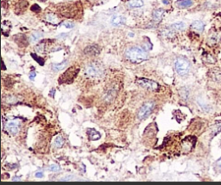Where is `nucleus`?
Returning <instances> with one entry per match:
<instances>
[{
    "mask_svg": "<svg viewBox=\"0 0 221 185\" xmlns=\"http://www.w3.org/2000/svg\"><path fill=\"white\" fill-rule=\"evenodd\" d=\"M64 139L61 136H57L54 139V146H55V147H57V148H60V147H61V146L64 145Z\"/></svg>",
    "mask_w": 221,
    "mask_h": 185,
    "instance_id": "obj_21",
    "label": "nucleus"
},
{
    "mask_svg": "<svg viewBox=\"0 0 221 185\" xmlns=\"http://www.w3.org/2000/svg\"><path fill=\"white\" fill-rule=\"evenodd\" d=\"M191 29L198 33H201L205 29V24H204L203 22L197 20V21L193 22L191 24Z\"/></svg>",
    "mask_w": 221,
    "mask_h": 185,
    "instance_id": "obj_10",
    "label": "nucleus"
},
{
    "mask_svg": "<svg viewBox=\"0 0 221 185\" xmlns=\"http://www.w3.org/2000/svg\"><path fill=\"white\" fill-rule=\"evenodd\" d=\"M36 71H31L30 74H29V78H30L31 80H33V79L35 78V77H36Z\"/></svg>",
    "mask_w": 221,
    "mask_h": 185,
    "instance_id": "obj_30",
    "label": "nucleus"
},
{
    "mask_svg": "<svg viewBox=\"0 0 221 185\" xmlns=\"http://www.w3.org/2000/svg\"><path fill=\"white\" fill-rule=\"evenodd\" d=\"M125 57L129 61L134 62V63H141L148 58L147 53L141 47L138 46H132L126 50L125 52Z\"/></svg>",
    "mask_w": 221,
    "mask_h": 185,
    "instance_id": "obj_1",
    "label": "nucleus"
},
{
    "mask_svg": "<svg viewBox=\"0 0 221 185\" xmlns=\"http://www.w3.org/2000/svg\"><path fill=\"white\" fill-rule=\"evenodd\" d=\"M136 84L141 87L150 90H157L159 88V85L157 82L148 79V78H137Z\"/></svg>",
    "mask_w": 221,
    "mask_h": 185,
    "instance_id": "obj_5",
    "label": "nucleus"
},
{
    "mask_svg": "<svg viewBox=\"0 0 221 185\" xmlns=\"http://www.w3.org/2000/svg\"><path fill=\"white\" fill-rule=\"evenodd\" d=\"M49 170L50 171H53V172H58V171H61V168L58 164H51L49 166Z\"/></svg>",
    "mask_w": 221,
    "mask_h": 185,
    "instance_id": "obj_24",
    "label": "nucleus"
},
{
    "mask_svg": "<svg viewBox=\"0 0 221 185\" xmlns=\"http://www.w3.org/2000/svg\"><path fill=\"white\" fill-rule=\"evenodd\" d=\"M175 71H177L179 75L183 76L188 73L190 70V63L188 60H186L184 58H178L176 59L175 62Z\"/></svg>",
    "mask_w": 221,
    "mask_h": 185,
    "instance_id": "obj_3",
    "label": "nucleus"
},
{
    "mask_svg": "<svg viewBox=\"0 0 221 185\" xmlns=\"http://www.w3.org/2000/svg\"><path fill=\"white\" fill-rule=\"evenodd\" d=\"M87 133H88L89 139H91V140H97V139H100V137H101L100 133H99V132H97L96 130H95V129H93V128L89 129V130L87 131Z\"/></svg>",
    "mask_w": 221,
    "mask_h": 185,
    "instance_id": "obj_15",
    "label": "nucleus"
},
{
    "mask_svg": "<svg viewBox=\"0 0 221 185\" xmlns=\"http://www.w3.org/2000/svg\"><path fill=\"white\" fill-rule=\"evenodd\" d=\"M221 40V32L218 30H214L209 34L208 36V43L210 45H216L217 43L220 41Z\"/></svg>",
    "mask_w": 221,
    "mask_h": 185,
    "instance_id": "obj_8",
    "label": "nucleus"
},
{
    "mask_svg": "<svg viewBox=\"0 0 221 185\" xmlns=\"http://www.w3.org/2000/svg\"><path fill=\"white\" fill-rule=\"evenodd\" d=\"M43 172H42V171H38V172H36V178H43Z\"/></svg>",
    "mask_w": 221,
    "mask_h": 185,
    "instance_id": "obj_31",
    "label": "nucleus"
},
{
    "mask_svg": "<svg viewBox=\"0 0 221 185\" xmlns=\"http://www.w3.org/2000/svg\"><path fill=\"white\" fill-rule=\"evenodd\" d=\"M164 14V11L162 9H158V10H156L154 11L153 12V18L155 21H161L162 18V16Z\"/></svg>",
    "mask_w": 221,
    "mask_h": 185,
    "instance_id": "obj_18",
    "label": "nucleus"
},
{
    "mask_svg": "<svg viewBox=\"0 0 221 185\" xmlns=\"http://www.w3.org/2000/svg\"><path fill=\"white\" fill-rule=\"evenodd\" d=\"M11 24L10 22H3V23H2V32H3V34H4V36H8V35H9V33L11 31Z\"/></svg>",
    "mask_w": 221,
    "mask_h": 185,
    "instance_id": "obj_17",
    "label": "nucleus"
},
{
    "mask_svg": "<svg viewBox=\"0 0 221 185\" xmlns=\"http://www.w3.org/2000/svg\"><path fill=\"white\" fill-rule=\"evenodd\" d=\"M43 36V34L40 32H34L30 36V41L31 42H36L38 40L41 39V37Z\"/></svg>",
    "mask_w": 221,
    "mask_h": 185,
    "instance_id": "obj_23",
    "label": "nucleus"
},
{
    "mask_svg": "<svg viewBox=\"0 0 221 185\" xmlns=\"http://www.w3.org/2000/svg\"><path fill=\"white\" fill-rule=\"evenodd\" d=\"M79 71H80V69L78 67L76 68L75 66L70 67L60 77L59 83L60 84H69V83H72L74 81L75 77L78 74Z\"/></svg>",
    "mask_w": 221,
    "mask_h": 185,
    "instance_id": "obj_2",
    "label": "nucleus"
},
{
    "mask_svg": "<svg viewBox=\"0 0 221 185\" xmlns=\"http://www.w3.org/2000/svg\"><path fill=\"white\" fill-rule=\"evenodd\" d=\"M162 2H163V4H168V3H169V2H168V0H163Z\"/></svg>",
    "mask_w": 221,
    "mask_h": 185,
    "instance_id": "obj_33",
    "label": "nucleus"
},
{
    "mask_svg": "<svg viewBox=\"0 0 221 185\" xmlns=\"http://www.w3.org/2000/svg\"><path fill=\"white\" fill-rule=\"evenodd\" d=\"M62 25L65 26L67 29H72V28L75 27V24H74L73 22H64L62 23Z\"/></svg>",
    "mask_w": 221,
    "mask_h": 185,
    "instance_id": "obj_26",
    "label": "nucleus"
},
{
    "mask_svg": "<svg viewBox=\"0 0 221 185\" xmlns=\"http://www.w3.org/2000/svg\"><path fill=\"white\" fill-rule=\"evenodd\" d=\"M216 164H217V166L218 167V170H219V171L221 172V158H219V159H218V161L216 162Z\"/></svg>",
    "mask_w": 221,
    "mask_h": 185,
    "instance_id": "obj_29",
    "label": "nucleus"
},
{
    "mask_svg": "<svg viewBox=\"0 0 221 185\" xmlns=\"http://www.w3.org/2000/svg\"><path fill=\"white\" fill-rule=\"evenodd\" d=\"M31 10H32L33 11H41V8H40L37 4H35V5H33L32 7H31Z\"/></svg>",
    "mask_w": 221,
    "mask_h": 185,
    "instance_id": "obj_28",
    "label": "nucleus"
},
{
    "mask_svg": "<svg viewBox=\"0 0 221 185\" xmlns=\"http://www.w3.org/2000/svg\"><path fill=\"white\" fill-rule=\"evenodd\" d=\"M86 74L92 76V77H99L103 73V70L100 66L96 64H91L88 66H86Z\"/></svg>",
    "mask_w": 221,
    "mask_h": 185,
    "instance_id": "obj_7",
    "label": "nucleus"
},
{
    "mask_svg": "<svg viewBox=\"0 0 221 185\" xmlns=\"http://www.w3.org/2000/svg\"><path fill=\"white\" fill-rule=\"evenodd\" d=\"M195 141H196V139L192 136L187 137L185 139H183L182 142V152L184 153H188L189 152H191V150L195 145Z\"/></svg>",
    "mask_w": 221,
    "mask_h": 185,
    "instance_id": "obj_6",
    "label": "nucleus"
},
{
    "mask_svg": "<svg viewBox=\"0 0 221 185\" xmlns=\"http://www.w3.org/2000/svg\"><path fill=\"white\" fill-rule=\"evenodd\" d=\"M31 56H32V57L34 58V59H35V60H36V61H37V62H38L40 65H42V66H43V65H44V61H43L42 58L38 57L37 55H36V54H31Z\"/></svg>",
    "mask_w": 221,
    "mask_h": 185,
    "instance_id": "obj_25",
    "label": "nucleus"
},
{
    "mask_svg": "<svg viewBox=\"0 0 221 185\" xmlns=\"http://www.w3.org/2000/svg\"><path fill=\"white\" fill-rule=\"evenodd\" d=\"M127 6L130 9H136L143 6V0H130L127 2Z\"/></svg>",
    "mask_w": 221,
    "mask_h": 185,
    "instance_id": "obj_13",
    "label": "nucleus"
},
{
    "mask_svg": "<svg viewBox=\"0 0 221 185\" xmlns=\"http://www.w3.org/2000/svg\"><path fill=\"white\" fill-rule=\"evenodd\" d=\"M100 53V49L96 45H93V46H89L85 49V54H88V55H96Z\"/></svg>",
    "mask_w": 221,
    "mask_h": 185,
    "instance_id": "obj_14",
    "label": "nucleus"
},
{
    "mask_svg": "<svg viewBox=\"0 0 221 185\" xmlns=\"http://www.w3.org/2000/svg\"><path fill=\"white\" fill-rule=\"evenodd\" d=\"M154 109V103L152 102H148L144 103L142 107L140 108V110L137 112V118L139 120H144L146 119L153 110Z\"/></svg>",
    "mask_w": 221,
    "mask_h": 185,
    "instance_id": "obj_4",
    "label": "nucleus"
},
{
    "mask_svg": "<svg viewBox=\"0 0 221 185\" xmlns=\"http://www.w3.org/2000/svg\"><path fill=\"white\" fill-rule=\"evenodd\" d=\"M125 22V18L122 16H113L110 19V23L113 26H119Z\"/></svg>",
    "mask_w": 221,
    "mask_h": 185,
    "instance_id": "obj_12",
    "label": "nucleus"
},
{
    "mask_svg": "<svg viewBox=\"0 0 221 185\" xmlns=\"http://www.w3.org/2000/svg\"><path fill=\"white\" fill-rule=\"evenodd\" d=\"M176 5L179 8H188L193 5L192 0H179L176 2Z\"/></svg>",
    "mask_w": 221,
    "mask_h": 185,
    "instance_id": "obj_16",
    "label": "nucleus"
},
{
    "mask_svg": "<svg viewBox=\"0 0 221 185\" xmlns=\"http://www.w3.org/2000/svg\"><path fill=\"white\" fill-rule=\"evenodd\" d=\"M219 132H221V125H218V126H216V127L214 128L213 134L215 135V134H218Z\"/></svg>",
    "mask_w": 221,
    "mask_h": 185,
    "instance_id": "obj_27",
    "label": "nucleus"
},
{
    "mask_svg": "<svg viewBox=\"0 0 221 185\" xmlns=\"http://www.w3.org/2000/svg\"><path fill=\"white\" fill-rule=\"evenodd\" d=\"M6 130H7L11 135L17 134L18 132V122L16 121H8L6 124Z\"/></svg>",
    "mask_w": 221,
    "mask_h": 185,
    "instance_id": "obj_9",
    "label": "nucleus"
},
{
    "mask_svg": "<svg viewBox=\"0 0 221 185\" xmlns=\"http://www.w3.org/2000/svg\"><path fill=\"white\" fill-rule=\"evenodd\" d=\"M67 63H68V61H64L63 62L59 63V64H53L52 65V68H53L54 71H61V70H62V69L67 66Z\"/></svg>",
    "mask_w": 221,
    "mask_h": 185,
    "instance_id": "obj_22",
    "label": "nucleus"
},
{
    "mask_svg": "<svg viewBox=\"0 0 221 185\" xmlns=\"http://www.w3.org/2000/svg\"><path fill=\"white\" fill-rule=\"evenodd\" d=\"M46 20L50 23H53V24H58L59 23V18L57 17V16H55L54 14L47 15Z\"/></svg>",
    "mask_w": 221,
    "mask_h": 185,
    "instance_id": "obj_20",
    "label": "nucleus"
},
{
    "mask_svg": "<svg viewBox=\"0 0 221 185\" xmlns=\"http://www.w3.org/2000/svg\"><path fill=\"white\" fill-rule=\"evenodd\" d=\"M72 179V176H68V178H63V179H61L62 181H68V180H71Z\"/></svg>",
    "mask_w": 221,
    "mask_h": 185,
    "instance_id": "obj_32",
    "label": "nucleus"
},
{
    "mask_svg": "<svg viewBox=\"0 0 221 185\" xmlns=\"http://www.w3.org/2000/svg\"><path fill=\"white\" fill-rule=\"evenodd\" d=\"M21 178H13V181H18V180H20Z\"/></svg>",
    "mask_w": 221,
    "mask_h": 185,
    "instance_id": "obj_34",
    "label": "nucleus"
},
{
    "mask_svg": "<svg viewBox=\"0 0 221 185\" xmlns=\"http://www.w3.org/2000/svg\"><path fill=\"white\" fill-rule=\"evenodd\" d=\"M210 77L214 82L221 83V70L220 69H213L210 71Z\"/></svg>",
    "mask_w": 221,
    "mask_h": 185,
    "instance_id": "obj_11",
    "label": "nucleus"
},
{
    "mask_svg": "<svg viewBox=\"0 0 221 185\" xmlns=\"http://www.w3.org/2000/svg\"><path fill=\"white\" fill-rule=\"evenodd\" d=\"M186 28V24L182 22H175L174 24H172L170 26V29L172 30H175V31H180V30H183Z\"/></svg>",
    "mask_w": 221,
    "mask_h": 185,
    "instance_id": "obj_19",
    "label": "nucleus"
}]
</instances>
